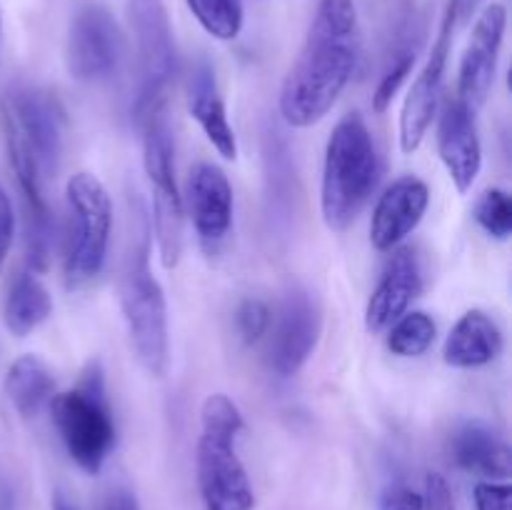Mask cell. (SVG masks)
Segmentation results:
<instances>
[{
	"label": "cell",
	"instance_id": "16",
	"mask_svg": "<svg viewBox=\"0 0 512 510\" xmlns=\"http://www.w3.org/2000/svg\"><path fill=\"white\" fill-rule=\"evenodd\" d=\"M430 205V190L415 175H403L385 188L370 218V243L380 253L400 248L423 220Z\"/></svg>",
	"mask_w": 512,
	"mask_h": 510
},
{
	"label": "cell",
	"instance_id": "22",
	"mask_svg": "<svg viewBox=\"0 0 512 510\" xmlns=\"http://www.w3.org/2000/svg\"><path fill=\"white\" fill-rule=\"evenodd\" d=\"M50 313H53V298L33 270H23L10 280L3 303V318L5 328L15 338H25L33 333L38 325L48 320Z\"/></svg>",
	"mask_w": 512,
	"mask_h": 510
},
{
	"label": "cell",
	"instance_id": "30",
	"mask_svg": "<svg viewBox=\"0 0 512 510\" xmlns=\"http://www.w3.org/2000/svg\"><path fill=\"white\" fill-rule=\"evenodd\" d=\"M423 503V510H455L453 490L440 473H428V478H425Z\"/></svg>",
	"mask_w": 512,
	"mask_h": 510
},
{
	"label": "cell",
	"instance_id": "21",
	"mask_svg": "<svg viewBox=\"0 0 512 510\" xmlns=\"http://www.w3.org/2000/svg\"><path fill=\"white\" fill-rule=\"evenodd\" d=\"M3 388L20 418L30 420L38 418L53 400L55 378L45 360L33 353H25L10 363Z\"/></svg>",
	"mask_w": 512,
	"mask_h": 510
},
{
	"label": "cell",
	"instance_id": "25",
	"mask_svg": "<svg viewBox=\"0 0 512 510\" xmlns=\"http://www.w3.org/2000/svg\"><path fill=\"white\" fill-rule=\"evenodd\" d=\"M475 220L490 238L508 240L512 235V198L508 190H485L475 205Z\"/></svg>",
	"mask_w": 512,
	"mask_h": 510
},
{
	"label": "cell",
	"instance_id": "10",
	"mask_svg": "<svg viewBox=\"0 0 512 510\" xmlns=\"http://www.w3.org/2000/svg\"><path fill=\"white\" fill-rule=\"evenodd\" d=\"M125 43L120 25L103 5H83L70 20L65 63L80 83H100L118 73Z\"/></svg>",
	"mask_w": 512,
	"mask_h": 510
},
{
	"label": "cell",
	"instance_id": "19",
	"mask_svg": "<svg viewBox=\"0 0 512 510\" xmlns=\"http://www.w3.org/2000/svg\"><path fill=\"white\" fill-rule=\"evenodd\" d=\"M450 453L458 468L488 480H508L512 470L510 448L490 425L473 420L453 435Z\"/></svg>",
	"mask_w": 512,
	"mask_h": 510
},
{
	"label": "cell",
	"instance_id": "13",
	"mask_svg": "<svg viewBox=\"0 0 512 510\" xmlns=\"http://www.w3.org/2000/svg\"><path fill=\"white\" fill-rule=\"evenodd\" d=\"M505 28H508V10L500 3L485 5L475 20L458 70V100H463L470 110L483 108L488 100L495 83Z\"/></svg>",
	"mask_w": 512,
	"mask_h": 510
},
{
	"label": "cell",
	"instance_id": "18",
	"mask_svg": "<svg viewBox=\"0 0 512 510\" xmlns=\"http://www.w3.org/2000/svg\"><path fill=\"white\" fill-rule=\"evenodd\" d=\"M503 353V333L483 310H468L445 340L443 358L453 368H483Z\"/></svg>",
	"mask_w": 512,
	"mask_h": 510
},
{
	"label": "cell",
	"instance_id": "12",
	"mask_svg": "<svg viewBox=\"0 0 512 510\" xmlns=\"http://www.w3.org/2000/svg\"><path fill=\"white\" fill-rule=\"evenodd\" d=\"M455 30H458V23H455L453 13L445 8L438 40H435L420 75L410 85L408 98L403 103V113H400V150L405 155H413L420 148L430 123H433L440 95H443L445 68H448L450 45H453Z\"/></svg>",
	"mask_w": 512,
	"mask_h": 510
},
{
	"label": "cell",
	"instance_id": "29",
	"mask_svg": "<svg viewBox=\"0 0 512 510\" xmlns=\"http://www.w3.org/2000/svg\"><path fill=\"white\" fill-rule=\"evenodd\" d=\"M423 495L415 493L408 485H390L380 493L378 510H423Z\"/></svg>",
	"mask_w": 512,
	"mask_h": 510
},
{
	"label": "cell",
	"instance_id": "11",
	"mask_svg": "<svg viewBox=\"0 0 512 510\" xmlns=\"http://www.w3.org/2000/svg\"><path fill=\"white\" fill-rule=\"evenodd\" d=\"M270 328L268 363L280 378H290L308 363L323 333V313L315 295L305 288H290L280 300Z\"/></svg>",
	"mask_w": 512,
	"mask_h": 510
},
{
	"label": "cell",
	"instance_id": "20",
	"mask_svg": "<svg viewBox=\"0 0 512 510\" xmlns=\"http://www.w3.org/2000/svg\"><path fill=\"white\" fill-rule=\"evenodd\" d=\"M190 115L198 120L203 128L205 138L210 140L215 150L223 155L225 160L238 158V138L228 120V110H225L223 98H220L218 88H215L213 70L198 68L190 78V95H188Z\"/></svg>",
	"mask_w": 512,
	"mask_h": 510
},
{
	"label": "cell",
	"instance_id": "35",
	"mask_svg": "<svg viewBox=\"0 0 512 510\" xmlns=\"http://www.w3.org/2000/svg\"><path fill=\"white\" fill-rule=\"evenodd\" d=\"M0 30H3V23H0Z\"/></svg>",
	"mask_w": 512,
	"mask_h": 510
},
{
	"label": "cell",
	"instance_id": "8",
	"mask_svg": "<svg viewBox=\"0 0 512 510\" xmlns=\"http://www.w3.org/2000/svg\"><path fill=\"white\" fill-rule=\"evenodd\" d=\"M128 20L138 55L135 118L165 105V93L178 68L173 25L163 0H128Z\"/></svg>",
	"mask_w": 512,
	"mask_h": 510
},
{
	"label": "cell",
	"instance_id": "7",
	"mask_svg": "<svg viewBox=\"0 0 512 510\" xmlns=\"http://www.w3.org/2000/svg\"><path fill=\"white\" fill-rule=\"evenodd\" d=\"M70 210V243L65 253V285L85 288L108 260L113 200L93 173H75L65 185Z\"/></svg>",
	"mask_w": 512,
	"mask_h": 510
},
{
	"label": "cell",
	"instance_id": "1",
	"mask_svg": "<svg viewBox=\"0 0 512 510\" xmlns=\"http://www.w3.org/2000/svg\"><path fill=\"white\" fill-rule=\"evenodd\" d=\"M358 8L353 0H320L298 58L280 88V115L310 128L333 110L358 65Z\"/></svg>",
	"mask_w": 512,
	"mask_h": 510
},
{
	"label": "cell",
	"instance_id": "28",
	"mask_svg": "<svg viewBox=\"0 0 512 510\" xmlns=\"http://www.w3.org/2000/svg\"><path fill=\"white\" fill-rule=\"evenodd\" d=\"M512 488L508 483L483 480L475 485V510H510Z\"/></svg>",
	"mask_w": 512,
	"mask_h": 510
},
{
	"label": "cell",
	"instance_id": "6",
	"mask_svg": "<svg viewBox=\"0 0 512 510\" xmlns=\"http://www.w3.org/2000/svg\"><path fill=\"white\" fill-rule=\"evenodd\" d=\"M143 128V168L153 190V228L163 268H175L183 255L185 205L175 183V143L165 120V105L140 115Z\"/></svg>",
	"mask_w": 512,
	"mask_h": 510
},
{
	"label": "cell",
	"instance_id": "14",
	"mask_svg": "<svg viewBox=\"0 0 512 510\" xmlns=\"http://www.w3.org/2000/svg\"><path fill=\"white\" fill-rule=\"evenodd\" d=\"M185 195H188V213L193 218L200 245L205 253H218L233 228L235 200L228 175L213 163H198L190 168Z\"/></svg>",
	"mask_w": 512,
	"mask_h": 510
},
{
	"label": "cell",
	"instance_id": "3",
	"mask_svg": "<svg viewBox=\"0 0 512 510\" xmlns=\"http://www.w3.org/2000/svg\"><path fill=\"white\" fill-rule=\"evenodd\" d=\"M243 428L240 408L228 395L213 393L205 398L195 450L198 488L205 510H253V485L235 448Z\"/></svg>",
	"mask_w": 512,
	"mask_h": 510
},
{
	"label": "cell",
	"instance_id": "32",
	"mask_svg": "<svg viewBox=\"0 0 512 510\" xmlns=\"http://www.w3.org/2000/svg\"><path fill=\"white\" fill-rule=\"evenodd\" d=\"M480 3H483V0H448V10L453 13L458 28H460V25L468 23V20L473 18L475 13H478Z\"/></svg>",
	"mask_w": 512,
	"mask_h": 510
},
{
	"label": "cell",
	"instance_id": "24",
	"mask_svg": "<svg viewBox=\"0 0 512 510\" xmlns=\"http://www.w3.org/2000/svg\"><path fill=\"white\" fill-rule=\"evenodd\" d=\"M203 30L215 40H235L243 30L240 0H185Z\"/></svg>",
	"mask_w": 512,
	"mask_h": 510
},
{
	"label": "cell",
	"instance_id": "5",
	"mask_svg": "<svg viewBox=\"0 0 512 510\" xmlns=\"http://www.w3.org/2000/svg\"><path fill=\"white\" fill-rule=\"evenodd\" d=\"M65 450L80 470L98 475L115 448V420L105 390V373L90 360L75 388L55 393L48 405Z\"/></svg>",
	"mask_w": 512,
	"mask_h": 510
},
{
	"label": "cell",
	"instance_id": "33",
	"mask_svg": "<svg viewBox=\"0 0 512 510\" xmlns=\"http://www.w3.org/2000/svg\"><path fill=\"white\" fill-rule=\"evenodd\" d=\"M105 510H140V505L138 498H135L130 490L118 488L108 495V500H105Z\"/></svg>",
	"mask_w": 512,
	"mask_h": 510
},
{
	"label": "cell",
	"instance_id": "31",
	"mask_svg": "<svg viewBox=\"0 0 512 510\" xmlns=\"http://www.w3.org/2000/svg\"><path fill=\"white\" fill-rule=\"evenodd\" d=\"M15 238V215H13V203L5 195V190L0 188V273L5 268V260H8L10 248H13Z\"/></svg>",
	"mask_w": 512,
	"mask_h": 510
},
{
	"label": "cell",
	"instance_id": "27",
	"mask_svg": "<svg viewBox=\"0 0 512 510\" xmlns=\"http://www.w3.org/2000/svg\"><path fill=\"white\" fill-rule=\"evenodd\" d=\"M270 320H273V310L260 298H245L235 310V328L245 345L260 343L270 333Z\"/></svg>",
	"mask_w": 512,
	"mask_h": 510
},
{
	"label": "cell",
	"instance_id": "17",
	"mask_svg": "<svg viewBox=\"0 0 512 510\" xmlns=\"http://www.w3.org/2000/svg\"><path fill=\"white\" fill-rule=\"evenodd\" d=\"M423 293V270L413 248H395L365 308V328L383 333Z\"/></svg>",
	"mask_w": 512,
	"mask_h": 510
},
{
	"label": "cell",
	"instance_id": "9",
	"mask_svg": "<svg viewBox=\"0 0 512 510\" xmlns=\"http://www.w3.org/2000/svg\"><path fill=\"white\" fill-rule=\"evenodd\" d=\"M0 118L8 120L23 135L38 160L43 178L58 168L68 125L58 95L45 88L20 85L0 98Z\"/></svg>",
	"mask_w": 512,
	"mask_h": 510
},
{
	"label": "cell",
	"instance_id": "2",
	"mask_svg": "<svg viewBox=\"0 0 512 510\" xmlns=\"http://www.w3.org/2000/svg\"><path fill=\"white\" fill-rule=\"evenodd\" d=\"M380 180V158L368 125L358 113L345 115L325 148L320 210L333 233H345L368 205Z\"/></svg>",
	"mask_w": 512,
	"mask_h": 510
},
{
	"label": "cell",
	"instance_id": "23",
	"mask_svg": "<svg viewBox=\"0 0 512 510\" xmlns=\"http://www.w3.org/2000/svg\"><path fill=\"white\" fill-rule=\"evenodd\" d=\"M435 335H438V325L428 313L423 310L403 313L390 325L388 350L398 358H420L435 343Z\"/></svg>",
	"mask_w": 512,
	"mask_h": 510
},
{
	"label": "cell",
	"instance_id": "34",
	"mask_svg": "<svg viewBox=\"0 0 512 510\" xmlns=\"http://www.w3.org/2000/svg\"><path fill=\"white\" fill-rule=\"evenodd\" d=\"M53 510H78V508H75L73 500L65 498L63 493H55V498H53Z\"/></svg>",
	"mask_w": 512,
	"mask_h": 510
},
{
	"label": "cell",
	"instance_id": "15",
	"mask_svg": "<svg viewBox=\"0 0 512 510\" xmlns=\"http://www.w3.org/2000/svg\"><path fill=\"white\" fill-rule=\"evenodd\" d=\"M438 155L458 193H468L483 168V145L475 125V110L463 100L448 98L438 115Z\"/></svg>",
	"mask_w": 512,
	"mask_h": 510
},
{
	"label": "cell",
	"instance_id": "4",
	"mask_svg": "<svg viewBox=\"0 0 512 510\" xmlns=\"http://www.w3.org/2000/svg\"><path fill=\"white\" fill-rule=\"evenodd\" d=\"M118 293L135 358L150 375L163 378L170 365L168 303H165L163 285L150 270L148 228L138 235L125 255Z\"/></svg>",
	"mask_w": 512,
	"mask_h": 510
},
{
	"label": "cell",
	"instance_id": "26",
	"mask_svg": "<svg viewBox=\"0 0 512 510\" xmlns=\"http://www.w3.org/2000/svg\"><path fill=\"white\" fill-rule=\"evenodd\" d=\"M413 68H415V48H408V45H405V48L395 50L383 80H380L378 88H375V95H373L375 113L383 115L385 110L393 105L395 95L400 93V88H403V83L408 80V75L413 73Z\"/></svg>",
	"mask_w": 512,
	"mask_h": 510
}]
</instances>
